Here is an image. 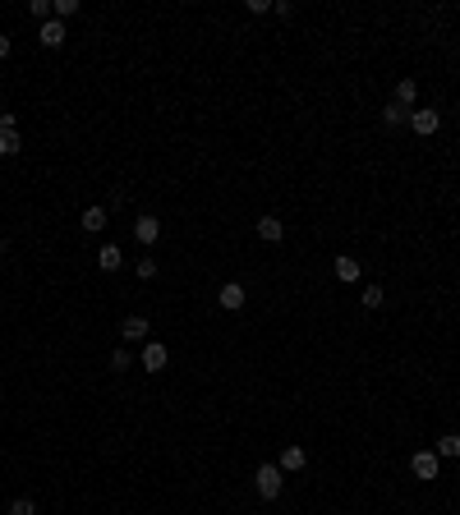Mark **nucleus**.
<instances>
[{"instance_id":"1","label":"nucleus","mask_w":460,"mask_h":515,"mask_svg":"<svg viewBox=\"0 0 460 515\" xmlns=\"http://www.w3.org/2000/svg\"><path fill=\"white\" fill-rule=\"evenodd\" d=\"M253 488H258V497L263 502H276L285 488V470L281 465H258V474H253Z\"/></svg>"},{"instance_id":"2","label":"nucleus","mask_w":460,"mask_h":515,"mask_svg":"<svg viewBox=\"0 0 460 515\" xmlns=\"http://www.w3.org/2000/svg\"><path fill=\"white\" fill-rule=\"evenodd\" d=\"M410 129H415L419 138H433V133L442 129V115L438 110H410Z\"/></svg>"},{"instance_id":"3","label":"nucleus","mask_w":460,"mask_h":515,"mask_svg":"<svg viewBox=\"0 0 460 515\" xmlns=\"http://www.w3.org/2000/svg\"><path fill=\"white\" fill-rule=\"evenodd\" d=\"M410 470H415V479H438V470H442V460L438 456H433V451H415V456H410Z\"/></svg>"},{"instance_id":"4","label":"nucleus","mask_w":460,"mask_h":515,"mask_svg":"<svg viewBox=\"0 0 460 515\" xmlns=\"http://www.w3.org/2000/svg\"><path fill=\"white\" fill-rule=\"evenodd\" d=\"M166 363H171V350H166L161 340H148V345H143V368H148V373H161Z\"/></svg>"},{"instance_id":"5","label":"nucleus","mask_w":460,"mask_h":515,"mask_svg":"<svg viewBox=\"0 0 460 515\" xmlns=\"http://www.w3.org/2000/svg\"><path fill=\"white\" fill-rule=\"evenodd\" d=\"M244 299H249V295H244V285H240V281H226V285H221V290H217V304L226 308V313H235V308H244Z\"/></svg>"},{"instance_id":"6","label":"nucleus","mask_w":460,"mask_h":515,"mask_svg":"<svg viewBox=\"0 0 460 515\" xmlns=\"http://www.w3.org/2000/svg\"><path fill=\"white\" fill-rule=\"evenodd\" d=\"M148 331H152V322L143 318V313H129V318L120 322V336L124 340H148Z\"/></svg>"},{"instance_id":"7","label":"nucleus","mask_w":460,"mask_h":515,"mask_svg":"<svg viewBox=\"0 0 460 515\" xmlns=\"http://www.w3.org/2000/svg\"><path fill=\"white\" fill-rule=\"evenodd\" d=\"M157 235H161V221H157V217H138V221H134V240H138V244L152 249Z\"/></svg>"},{"instance_id":"8","label":"nucleus","mask_w":460,"mask_h":515,"mask_svg":"<svg viewBox=\"0 0 460 515\" xmlns=\"http://www.w3.org/2000/svg\"><path fill=\"white\" fill-rule=\"evenodd\" d=\"M65 23H60V19H46L42 23V33H37V42H42V46H51V51H55V46H65Z\"/></svg>"},{"instance_id":"9","label":"nucleus","mask_w":460,"mask_h":515,"mask_svg":"<svg viewBox=\"0 0 460 515\" xmlns=\"http://www.w3.org/2000/svg\"><path fill=\"white\" fill-rule=\"evenodd\" d=\"M253 231H258V240L263 244H281L285 240V226L276 217H258V226H253Z\"/></svg>"},{"instance_id":"10","label":"nucleus","mask_w":460,"mask_h":515,"mask_svg":"<svg viewBox=\"0 0 460 515\" xmlns=\"http://www.w3.org/2000/svg\"><path fill=\"white\" fill-rule=\"evenodd\" d=\"M23 143H19V124H0V157H19Z\"/></svg>"},{"instance_id":"11","label":"nucleus","mask_w":460,"mask_h":515,"mask_svg":"<svg viewBox=\"0 0 460 515\" xmlns=\"http://www.w3.org/2000/svg\"><path fill=\"white\" fill-rule=\"evenodd\" d=\"M120 263H124L120 244H101V253H97V267H101V272H120Z\"/></svg>"},{"instance_id":"12","label":"nucleus","mask_w":460,"mask_h":515,"mask_svg":"<svg viewBox=\"0 0 460 515\" xmlns=\"http://www.w3.org/2000/svg\"><path fill=\"white\" fill-rule=\"evenodd\" d=\"M433 456H438V460H460V433H447V437H438Z\"/></svg>"},{"instance_id":"13","label":"nucleus","mask_w":460,"mask_h":515,"mask_svg":"<svg viewBox=\"0 0 460 515\" xmlns=\"http://www.w3.org/2000/svg\"><path fill=\"white\" fill-rule=\"evenodd\" d=\"M331 272H336V281H340V285L359 281V258H336V263H331Z\"/></svg>"},{"instance_id":"14","label":"nucleus","mask_w":460,"mask_h":515,"mask_svg":"<svg viewBox=\"0 0 460 515\" xmlns=\"http://www.w3.org/2000/svg\"><path fill=\"white\" fill-rule=\"evenodd\" d=\"M304 465H308L304 447H285V451H281V470H285V474H299Z\"/></svg>"},{"instance_id":"15","label":"nucleus","mask_w":460,"mask_h":515,"mask_svg":"<svg viewBox=\"0 0 460 515\" xmlns=\"http://www.w3.org/2000/svg\"><path fill=\"white\" fill-rule=\"evenodd\" d=\"M83 231H88V235L106 231V208H88V212H83Z\"/></svg>"},{"instance_id":"16","label":"nucleus","mask_w":460,"mask_h":515,"mask_svg":"<svg viewBox=\"0 0 460 515\" xmlns=\"http://www.w3.org/2000/svg\"><path fill=\"white\" fill-rule=\"evenodd\" d=\"M410 120V106H401V101H387L382 106V124H405Z\"/></svg>"},{"instance_id":"17","label":"nucleus","mask_w":460,"mask_h":515,"mask_svg":"<svg viewBox=\"0 0 460 515\" xmlns=\"http://www.w3.org/2000/svg\"><path fill=\"white\" fill-rule=\"evenodd\" d=\"M415 97H419V83H415V78H401V83H396V101H401V106H410Z\"/></svg>"},{"instance_id":"18","label":"nucleus","mask_w":460,"mask_h":515,"mask_svg":"<svg viewBox=\"0 0 460 515\" xmlns=\"http://www.w3.org/2000/svg\"><path fill=\"white\" fill-rule=\"evenodd\" d=\"M359 304H364V308H382V290H378V285H364Z\"/></svg>"},{"instance_id":"19","label":"nucleus","mask_w":460,"mask_h":515,"mask_svg":"<svg viewBox=\"0 0 460 515\" xmlns=\"http://www.w3.org/2000/svg\"><path fill=\"white\" fill-rule=\"evenodd\" d=\"M10 515H37L33 497H14V502H10Z\"/></svg>"},{"instance_id":"20","label":"nucleus","mask_w":460,"mask_h":515,"mask_svg":"<svg viewBox=\"0 0 460 515\" xmlns=\"http://www.w3.org/2000/svg\"><path fill=\"white\" fill-rule=\"evenodd\" d=\"M78 14V0H55V19L65 23V19H74Z\"/></svg>"},{"instance_id":"21","label":"nucleus","mask_w":460,"mask_h":515,"mask_svg":"<svg viewBox=\"0 0 460 515\" xmlns=\"http://www.w3.org/2000/svg\"><path fill=\"white\" fill-rule=\"evenodd\" d=\"M134 272H138L143 281H152V276H157V258H138V267H134Z\"/></svg>"},{"instance_id":"22","label":"nucleus","mask_w":460,"mask_h":515,"mask_svg":"<svg viewBox=\"0 0 460 515\" xmlns=\"http://www.w3.org/2000/svg\"><path fill=\"white\" fill-rule=\"evenodd\" d=\"M129 350H115V354H110V368H120V373H124V368H129Z\"/></svg>"},{"instance_id":"23","label":"nucleus","mask_w":460,"mask_h":515,"mask_svg":"<svg viewBox=\"0 0 460 515\" xmlns=\"http://www.w3.org/2000/svg\"><path fill=\"white\" fill-rule=\"evenodd\" d=\"M0 60H10V37H0Z\"/></svg>"},{"instance_id":"24","label":"nucleus","mask_w":460,"mask_h":515,"mask_svg":"<svg viewBox=\"0 0 460 515\" xmlns=\"http://www.w3.org/2000/svg\"><path fill=\"white\" fill-rule=\"evenodd\" d=\"M0 253H5V244H0Z\"/></svg>"}]
</instances>
